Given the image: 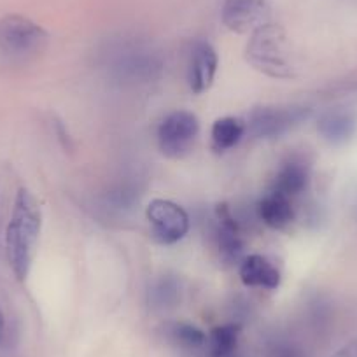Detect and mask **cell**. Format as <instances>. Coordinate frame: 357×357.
I'll list each match as a JSON object with an SVG mask.
<instances>
[{
    "instance_id": "obj_7",
    "label": "cell",
    "mask_w": 357,
    "mask_h": 357,
    "mask_svg": "<svg viewBox=\"0 0 357 357\" xmlns=\"http://www.w3.org/2000/svg\"><path fill=\"white\" fill-rule=\"evenodd\" d=\"M221 18L226 29L233 32H254L268 23L270 9L266 0H226Z\"/></svg>"
},
{
    "instance_id": "obj_8",
    "label": "cell",
    "mask_w": 357,
    "mask_h": 357,
    "mask_svg": "<svg viewBox=\"0 0 357 357\" xmlns=\"http://www.w3.org/2000/svg\"><path fill=\"white\" fill-rule=\"evenodd\" d=\"M219 58L214 46L207 40H197L191 46L190 68H188V82L193 93H205L214 82L218 74Z\"/></svg>"
},
{
    "instance_id": "obj_11",
    "label": "cell",
    "mask_w": 357,
    "mask_h": 357,
    "mask_svg": "<svg viewBox=\"0 0 357 357\" xmlns=\"http://www.w3.org/2000/svg\"><path fill=\"white\" fill-rule=\"evenodd\" d=\"M310 184V167L301 158L293 156L282 163L273 181L272 191L293 198L301 195Z\"/></svg>"
},
{
    "instance_id": "obj_6",
    "label": "cell",
    "mask_w": 357,
    "mask_h": 357,
    "mask_svg": "<svg viewBox=\"0 0 357 357\" xmlns=\"http://www.w3.org/2000/svg\"><path fill=\"white\" fill-rule=\"evenodd\" d=\"M146 218L156 242L172 245L190 231V215L181 205L165 198H154L146 208Z\"/></svg>"
},
{
    "instance_id": "obj_18",
    "label": "cell",
    "mask_w": 357,
    "mask_h": 357,
    "mask_svg": "<svg viewBox=\"0 0 357 357\" xmlns=\"http://www.w3.org/2000/svg\"><path fill=\"white\" fill-rule=\"evenodd\" d=\"M54 132H56L58 140L61 142V146H63L65 149H72V137H70V133H68L67 126L63 125V121H60V119H54Z\"/></svg>"
},
{
    "instance_id": "obj_14",
    "label": "cell",
    "mask_w": 357,
    "mask_h": 357,
    "mask_svg": "<svg viewBox=\"0 0 357 357\" xmlns=\"http://www.w3.org/2000/svg\"><path fill=\"white\" fill-rule=\"evenodd\" d=\"M245 133L247 126L243 119L235 118V116H225V118L215 119L211 130L212 147L218 153H225V151L238 146Z\"/></svg>"
},
{
    "instance_id": "obj_3",
    "label": "cell",
    "mask_w": 357,
    "mask_h": 357,
    "mask_svg": "<svg viewBox=\"0 0 357 357\" xmlns=\"http://www.w3.org/2000/svg\"><path fill=\"white\" fill-rule=\"evenodd\" d=\"M47 43L46 30L25 16L11 15L0 20V51L13 58L39 53Z\"/></svg>"
},
{
    "instance_id": "obj_1",
    "label": "cell",
    "mask_w": 357,
    "mask_h": 357,
    "mask_svg": "<svg viewBox=\"0 0 357 357\" xmlns=\"http://www.w3.org/2000/svg\"><path fill=\"white\" fill-rule=\"evenodd\" d=\"M40 229L43 211L39 202L26 188H22L16 193L11 219L6 228V254L9 266L20 282H25L30 275Z\"/></svg>"
},
{
    "instance_id": "obj_15",
    "label": "cell",
    "mask_w": 357,
    "mask_h": 357,
    "mask_svg": "<svg viewBox=\"0 0 357 357\" xmlns=\"http://www.w3.org/2000/svg\"><path fill=\"white\" fill-rule=\"evenodd\" d=\"M238 331L236 324L218 326L207 336V357H238Z\"/></svg>"
},
{
    "instance_id": "obj_12",
    "label": "cell",
    "mask_w": 357,
    "mask_h": 357,
    "mask_svg": "<svg viewBox=\"0 0 357 357\" xmlns=\"http://www.w3.org/2000/svg\"><path fill=\"white\" fill-rule=\"evenodd\" d=\"M257 215H259L261 222H264L268 228H286L294 219V208L293 204H291V198L275 193V191H270L257 204Z\"/></svg>"
},
{
    "instance_id": "obj_16",
    "label": "cell",
    "mask_w": 357,
    "mask_h": 357,
    "mask_svg": "<svg viewBox=\"0 0 357 357\" xmlns=\"http://www.w3.org/2000/svg\"><path fill=\"white\" fill-rule=\"evenodd\" d=\"M168 335L183 349L198 350L207 347V335L202 329H198L197 326L188 324V322H174L168 329Z\"/></svg>"
},
{
    "instance_id": "obj_5",
    "label": "cell",
    "mask_w": 357,
    "mask_h": 357,
    "mask_svg": "<svg viewBox=\"0 0 357 357\" xmlns=\"http://www.w3.org/2000/svg\"><path fill=\"white\" fill-rule=\"evenodd\" d=\"M200 133V121L190 111H174L158 126V146L168 158H183L193 147Z\"/></svg>"
},
{
    "instance_id": "obj_19",
    "label": "cell",
    "mask_w": 357,
    "mask_h": 357,
    "mask_svg": "<svg viewBox=\"0 0 357 357\" xmlns=\"http://www.w3.org/2000/svg\"><path fill=\"white\" fill-rule=\"evenodd\" d=\"M333 357H357V338L352 340L350 343H347V345L343 347V349H340Z\"/></svg>"
},
{
    "instance_id": "obj_20",
    "label": "cell",
    "mask_w": 357,
    "mask_h": 357,
    "mask_svg": "<svg viewBox=\"0 0 357 357\" xmlns=\"http://www.w3.org/2000/svg\"><path fill=\"white\" fill-rule=\"evenodd\" d=\"M6 340H8V322H6L4 310L0 308V347L4 345Z\"/></svg>"
},
{
    "instance_id": "obj_10",
    "label": "cell",
    "mask_w": 357,
    "mask_h": 357,
    "mask_svg": "<svg viewBox=\"0 0 357 357\" xmlns=\"http://www.w3.org/2000/svg\"><path fill=\"white\" fill-rule=\"evenodd\" d=\"M240 280L247 287L273 291L280 286V272L275 264L261 254H249L240 261Z\"/></svg>"
},
{
    "instance_id": "obj_13",
    "label": "cell",
    "mask_w": 357,
    "mask_h": 357,
    "mask_svg": "<svg viewBox=\"0 0 357 357\" xmlns=\"http://www.w3.org/2000/svg\"><path fill=\"white\" fill-rule=\"evenodd\" d=\"M319 133L331 144H345L356 135L357 119L349 111H331L319 119Z\"/></svg>"
},
{
    "instance_id": "obj_17",
    "label": "cell",
    "mask_w": 357,
    "mask_h": 357,
    "mask_svg": "<svg viewBox=\"0 0 357 357\" xmlns=\"http://www.w3.org/2000/svg\"><path fill=\"white\" fill-rule=\"evenodd\" d=\"M178 293H181V289H178L177 280L163 277L151 291V300L156 307H170V305L177 303Z\"/></svg>"
},
{
    "instance_id": "obj_4",
    "label": "cell",
    "mask_w": 357,
    "mask_h": 357,
    "mask_svg": "<svg viewBox=\"0 0 357 357\" xmlns=\"http://www.w3.org/2000/svg\"><path fill=\"white\" fill-rule=\"evenodd\" d=\"M310 116L303 105H266L254 109L245 121L247 132L256 139H279Z\"/></svg>"
},
{
    "instance_id": "obj_2",
    "label": "cell",
    "mask_w": 357,
    "mask_h": 357,
    "mask_svg": "<svg viewBox=\"0 0 357 357\" xmlns=\"http://www.w3.org/2000/svg\"><path fill=\"white\" fill-rule=\"evenodd\" d=\"M245 58L256 70L273 79L293 77V65L286 47V36L279 25L264 23L247 43Z\"/></svg>"
},
{
    "instance_id": "obj_9",
    "label": "cell",
    "mask_w": 357,
    "mask_h": 357,
    "mask_svg": "<svg viewBox=\"0 0 357 357\" xmlns=\"http://www.w3.org/2000/svg\"><path fill=\"white\" fill-rule=\"evenodd\" d=\"M215 221H218L215 240H218L219 252L226 261H238L243 250V240L231 208L226 204H219L215 207Z\"/></svg>"
}]
</instances>
